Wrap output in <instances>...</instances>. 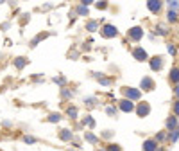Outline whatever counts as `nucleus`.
Here are the masks:
<instances>
[{
    "label": "nucleus",
    "mask_w": 179,
    "mask_h": 151,
    "mask_svg": "<svg viewBox=\"0 0 179 151\" xmlns=\"http://www.w3.org/2000/svg\"><path fill=\"white\" fill-rule=\"evenodd\" d=\"M122 108H124V110H131V108H133V104H131V103L127 104V101H124V104H122Z\"/></svg>",
    "instance_id": "obj_1"
}]
</instances>
